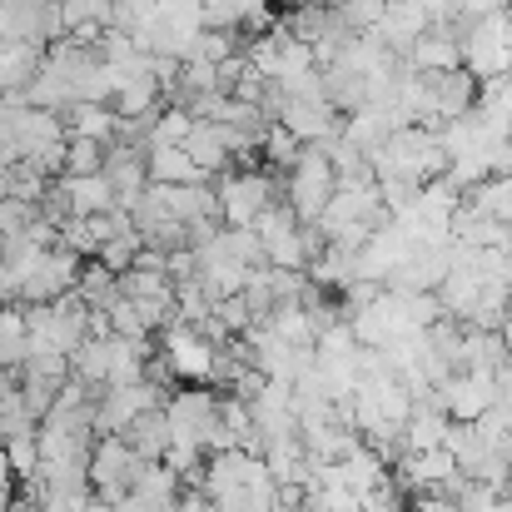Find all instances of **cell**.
<instances>
[{
    "instance_id": "cell-1",
    "label": "cell",
    "mask_w": 512,
    "mask_h": 512,
    "mask_svg": "<svg viewBox=\"0 0 512 512\" xmlns=\"http://www.w3.org/2000/svg\"><path fill=\"white\" fill-rule=\"evenodd\" d=\"M214 184V199H219V224L224 229H249L274 199H284V179H274L269 170H229Z\"/></svg>"
},
{
    "instance_id": "cell-2",
    "label": "cell",
    "mask_w": 512,
    "mask_h": 512,
    "mask_svg": "<svg viewBox=\"0 0 512 512\" xmlns=\"http://www.w3.org/2000/svg\"><path fill=\"white\" fill-rule=\"evenodd\" d=\"M458 40H463V70L473 80L512 75V10H493V15L463 25Z\"/></svg>"
},
{
    "instance_id": "cell-3",
    "label": "cell",
    "mask_w": 512,
    "mask_h": 512,
    "mask_svg": "<svg viewBox=\"0 0 512 512\" xmlns=\"http://www.w3.org/2000/svg\"><path fill=\"white\" fill-rule=\"evenodd\" d=\"M165 423H170V448L204 453L209 433L219 428V393L214 388H174L165 398Z\"/></svg>"
},
{
    "instance_id": "cell-4",
    "label": "cell",
    "mask_w": 512,
    "mask_h": 512,
    "mask_svg": "<svg viewBox=\"0 0 512 512\" xmlns=\"http://www.w3.org/2000/svg\"><path fill=\"white\" fill-rule=\"evenodd\" d=\"M140 468L145 463L135 458V448L125 438H95V448H90V493L100 503H120L135 488Z\"/></svg>"
},
{
    "instance_id": "cell-5",
    "label": "cell",
    "mask_w": 512,
    "mask_h": 512,
    "mask_svg": "<svg viewBox=\"0 0 512 512\" xmlns=\"http://www.w3.org/2000/svg\"><path fill=\"white\" fill-rule=\"evenodd\" d=\"M463 25H428L413 50L403 55V65L413 75H448V70H463V40H458Z\"/></svg>"
},
{
    "instance_id": "cell-6",
    "label": "cell",
    "mask_w": 512,
    "mask_h": 512,
    "mask_svg": "<svg viewBox=\"0 0 512 512\" xmlns=\"http://www.w3.org/2000/svg\"><path fill=\"white\" fill-rule=\"evenodd\" d=\"M438 403L448 413V423H478L488 408H493V373H453L443 388H438Z\"/></svg>"
},
{
    "instance_id": "cell-7",
    "label": "cell",
    "mask_w": 512,
    "mask_h": 512,
    "mask_svg": "<svg viewBox=\"0 0 512 512\" xmlns=\"http://www.w3.org/2000/svg\"><path fill=\"white\" fill-rule=\"evenodd\" d=\"M105 184L115 189V209H130L145 189H150V170H145V145H125L115 140L105 150Z\"/></svg>"
},
{
    "instance_id": "cell-8",
    "label": "cell",
    "mask_w": 512,
    "mask_h": 512,
    "mask_svg": "<svg viewBox=\"0 0 512 512\" xmlns=\"http://www.w3.org/2000/svg\"><path fill=\"white\" fill-rule=\"evenodd\" d=\"M55 194L65 199V214L70 219H95V214H110L115 209V189L105 184V174H60L55 179Z\"/></svg>"
},
{
    "instance_id": "cell-9",
    "label": "cell",
    "mask_w": 512,
    "mask_h": 512,
    "mask_svg": "<svg viewBox=\"0 0 512 512\" xmlns=\"http://www.w3.org/2000/svg\"><path fill=\"white\" fill-rule=\"evenodd\" d=\"M428 85H433V110H438V125H443V120L468 115V110H473V100H478V80H473L468 70L428 75Z\"/></svg>"
},
{
    "instance_id": "cell-10",
    "label": "cell",
    "mask_w": 512,
    "mask_h": 512,
    "mask_svg": "<svg viewBox=\"0 0 512 512\" xmlns=\"http://www.w3.org/2000/svg\"><path fill=\"white\" fill-rule=\"evenodd\" d=\"M184 155L194 160V170L204 174V179H219V174L234 170V160H229V150H224L219 125H204V120H194V130H189V140H184Z\"/></svg>"
},
{
    "instance_id": "cell-11",
    "label": "cell",
    "mask_w": 512,
    "mask_h": 512,
    "mask_svg": "<svg viewBox=\"0 0 512 512\" xmlns=\"http://www.w3.org/2000/svg\"><path fill=\"white\" fill-rule=\"evenodd\" d=\"M65 140H95V145H115V110L110 105H70L65 115Z\"/></svg>"
},
{
    "instance_id": "cell-12",
    "label": "cell",
    "mask_w": 512,
    "mask_h": 512,
    "mask_svg": "<svg viewBox=\"0 0 512 512\" xmlns=\"http://www.w3.org/2000/svg\"><path fill=\"white\" fill-rule=\"evenodd\" d=\"M145 170H150V184H209L204 174L194 170V160L184 155V145H150L145 150Z\"/></svg>"
},
{
    "instance_id": "cell-13",
    "label": "cell",
    "mask_w": 512,
    "mask_h": 512,
    "mask_svg": "<svg viewBox=\"0 0 512 512\" xmlns=\"http://www.w3.org/2000/svg\"><path fill=\"white\" fill-rule=\"evenodd\" d=\"M130 448H135V458L140 463H160L165 458V448H170V423H165V408H150L145 418H135L125 433H120Z\"/></svg>"
},
{
    "instance_id": "cell-14",
    "label": "cell",
    "mask_w": 512,
    "mask_h": 512,
    "mask_svg": "<svg viewBox=\"0 0 512 512\" xmlns=\"http://www.w3.org/2000/svg\"><path fill=\"white\" fill-rule=\"evenodd\" d=\"M463 209H473L478 219H498V224H512V179L508 174H493L483 184H473L463 194Z\"/></svg>"
},
{
    "instance_id": "cell-15",
    "label": "cell",
    "mask_w": 512,
    "mask_h": 512,
    "mask_svg": "<svg viewBox=\"0 0 512 512\" xmlns=\"http://www.w3.org/2000/svg\"><path fill=\"white\" fill-rule=\"evenodd\" d=\"M443 433H448V413L443 408H413V418L403 423V453H428V448H443Z\"/></svg>"
},
{
    "instance_id": "cell-16",
    "label": "cell",
    "mask_w": 512,
    "mask_h": 512,
    "mask_svg": "<svg viewBox=\"0 0 512 512\" xmlns=\"http://www.w3.org/2000/svg\"><path fill=\"white\" fill-rule=\"evenodd\" d=\"M85 309H110L115 299H120V289H115V274L110 269H100L95 259H85L80 264V274H75V289H70Z\"/></svg>"
},
{
    "instance_id": "cell-17",
    "label": "cell",
    "mask_w": 512,
    "mask_h": 512,
    "mask_svg": "<svg viewBox=\"0 0 512 512\" xmlns=\"http://www.w3.org/2000/svg\"><path fill=\"white\" fill-rule=\"evenodd\" d=\"M140 249H145V239L130 229V234H115V239H105V244H100V254H95V264H100V269H110V274L120 279V274H130V269H135Z\"/></svg>"
},
{
    "instance_id": "cell-18",
    "label": "cell",
    "mask_w": 512,
    "mask_h": 512,
    "mask_svg": "<svg viewBox=\"0 0 512 512\" xmlns=\"http://www.w3.org/2000/svg\"><path fill=\"white\" fill-rule=\"evenodd\" d=\"M214 244H219L234 264H244V269H264V244H259L254 229H219Z\"/></svg>"
},
{
    "instance_id": "cell-19",
    "label": "cell",
    "mask_w": 512,
    "mask_h": 512,
    "mask_svg": "<svg viewBox=\"0 0 512 512\" xmlns=\"http://www.w3.org/2000/svg\"><path fill=\"white\" fill-rule=\"evenodd\" d=\"M0 448H5V463H10V473H15V483H30V478L40 473V443H35V433H20V438H5Z\"/></svg>"
},
{
    "instance_id": "cell-20",
    "label": "cell",
    "mask_w": 512,
    "mask_h": 512,
    "mask_svg": "<svg viewBox=\"0 0 512 512\" xmlns=\"http://www.w3.org/2000/svg\"><path fill=\"white\" fill-rule=\"evenodd\" d=\"M189 130H194L189 110H184V105H165V110L155 115V125H150V145H184Z\"/></svg>"
},
{
    "instance_id": "cell-21",
    "label": "cell",
    "mask_w": 512,
    "mask_h": 512,
    "mask_svg": "<svg viewBox=\"0 0 512 512\" xmlns=\"http://www.w3.org/2000/svg\"><path fill=\"white\" fill-rule=\"evenodd\" d=\"M105 150L110 145H95V140H65V174H100Z\"/></svg>"
},
{
    "instance_id": "cell-22",
    "label": "cell",
    "mask_w": 512,
    "mask_h": 512,
    "mask_svg": "<svg viewBox=\"0 0 512 512\" xmlns=\"http://www.w3.org/2000/svg\"><path fill=\"white\" fill-rule=\"evenodd\" d=\"M358 512H408V493L388 478L383 488H373V493L358 498Z\"/></svg>"
},
{
    "instance_id": "cell-23",
    "label": "cell",
    "mask_w": 512,
    "mask_h": 512,
    "mask_svg": "<svg viewBox=\"0 0 512 512\" xmlns=\"http://www.w3.org/2000/svg\"><path fill=\"white\" fill-rule=\"evenodd\" d=\"M105 314H110V334H115V339H150V334H145V324H140V314H135V304L115 299Z\"/></svg>"
},
{
    "instance_id": "cell-24",
    "label": "cell",
    "mask_w": 512,
    "mask_h": 512,
    "mask_svg": "<svg viewBox=\"0 0 512 512\" xmlns=\"http://www.w3.org/2000/svg\"><path fill=\"white\" fill-rule=\"evenodd\" d=\"M493 408H508L512 413V358L503 368H493Z\"/></svg>"
},
{
    "instance_id": "cell-25",
    "label": "cell",
    "mask_w": 512,
    "mask_h": 512,
    "mask_svg": "<svg viewBox=\"0 0 512 512\" xmlns=\"http://www.w3.org/2000/svg\"><path fill=\"white\" fill-rule=\"evenodd\" d=\"M408 512H458L448 498H438V493H418V498H408Z\"/></svg>"
},
{
    "instance_id": "cell-26",
    "label": "cell",
    "mask_w": 512,
    "mask_h": 512,
    "mask_svg": "<svg viewBox=\"0 0 512 512\" xmlns=\"http://www.w3.org/2000/svg\"><path fill=\"white\" fill-rule=\"evenodd\" d=\"M15 498V473H10V463H5V448H0V503H10Z\"/></svg>"
},
{
    "instance_id": "cell-27",
    "label": "cell",
    "mask_w": 512,
    "mask_h": 512,
    "mask_svg": "<svg viewBox=\"0 0 512 512\" xmlns=\"http://www.w3.org/2000/svg\"><path fill=\"white\" fill-rule=\"evenodd\" d=\"M498 339H503V353L512 358V309L503 314V324H498Z\"/></svg>"
},
{
    "instance_id": "cell-28",
    "label": "cell",
    "mask_w": 512,
    "mask_h": 512,
    "mask_svg": "<svg viewBox=\"0 0 512 512\" xmlns=\"http://www.w3.org/2000/svg\"><path fill=\"white\" fill-rule=\"evenodd\" d=\"M503 498H508V503H512V483H508V488H503Z\"/></svg>"
}]
</instances>
